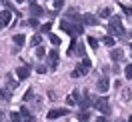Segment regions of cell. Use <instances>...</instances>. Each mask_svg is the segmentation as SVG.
<instances>
[{"label": "cell", "mask_w": 132, "mask_h": 122, "mask_svg": "<svg viewBox=\"0 0 132 122\" xmlns=\"http://www.w3.org/2000/svg\"><path fill=\"white\" fill-rule=\"evenodd\" d=\"M10 98H12V90H8L6 86H4V88H0V100H4V102H8Z\"/></svg>", "instance_id": "obj_17"}, {"label": "cell", "mask_w": 132, "mask_h": 122, "mask_svg": "<svg viewBox=\"0 0 132 122\" xmlns=\"http://www.w3.org/2000/svg\"><path fill=\"white\" fill-rule=\"evenodd\" d=\"M108 32L114 34V36H118V38H122L124 34H126L120 16H110V22H108Z\"/></svg>", "instance_id": "obj_2"}, {"label": "cell", "mask_w": 132, "mask_h": 122, "mask_svg": "<svg viewBox=\"0 0 132 122\" xmlns=\"http://www.w3.org/2000/svg\"><path fill=\"white\" fill-rule=\"evenodd\" d=\"M78 120H80V122H88V120H90V112H88V110H80Z\"/></svg>", "instance_id": "obj_19"}, {"label": "cell", "mask_w": 132, "mask_h": 122, "mask_svg": "<svg viewBox=\"0 0 132 122\" xmlns=\"http://www.w3.org/2000/svg\"><path fill=\"white\" fill-rule=\"evenodd\" d=\"M10 18H12L10 10H4V12L0 14V30H2V28H6V26L10 24Z\"/></svg>", "instance_id": "obj_9"}, {"label": "cell", "mask_w": 132, "mask_h": 122, "mask_svg": "<svg viewBox=\"0 0 132 122\" xmlns=\"http://www.w3.org/2000/svg\"><path fill=\"white\" fill-rule=\"evenodd\" d=\"M96 88H98V92H102V94H104V92H106V90L110 88V82H108V78H106V76H102V78H100V80L96 82Z\"/></svg>", "instance_id": "obj_10"}, {"label": "cell", "mask_w": 132, "mask_h": 122, "mask_svg": "<svg viewBox=\"0 0 132 122\" xmlns=\"http://www.w3.org/2000/svg\"><path fill=\"white\" fill-rule=\"evenodd\" d=\"M130 96H132V94H130V90H124V92H122V98H124V100H128Z\"/></svg>", "instance_id": "obj_33"}, {"label": "cell", "mask_w": 132, "mask_h": 122, "mask_svg": "<svg viewBox=\"0 0 132 122\" xmlns=\"http://www.w3.org/2000/svg\"><path fill=\"white\" fill-rule=\"evenodd\" d=\"M10 122H20V112H10Z\"/></svg>", "instance_id": "obj_23"}, {"label": "cell", "mask_w": 132, "mask_h": 122, "mask_svg": "<svg viewBox=\"0 0 132 122\" xmlns=\"http://www.w3.org/2000/svg\"><path fill=\"white\" fill-rule=\"evenodd\" d=\"M28 24L32 26V28H40V24H38V18H30V20H28Z\"/></svg>", "instance_id": "obj_27"}, {"label": "cell", "mask_w": 132, "mask_h": 122, "mask_svg": "<svg viewBox=\"0 0 132 122\" xmlns=\"http://www.w3.org/2000/svg\"><path fill=\"white\" fill-rule=\"evenodd\" d=\"M46 62H48L50 70H54V68L58 66V52L56 50H50L48 54H46Z\"/></svg>", "instance_id": "obj_5"}, {"label": "cell", "mask_w": 132, "mask_h": 122, "mask_svg": "<svg viewBox=\"0 0 132 122\" xmlns=\"http://www.w3.org/2000/svg\"><path fill=\"white\" fill-rule=\"evenodd\" d=\"M80 22H82V26H96L98 24V18L94 16V14H82Z\"/></svg>", "instance_id": "obj_6"}, {"label": "cell", "mask_w": 132, "mask_h": 122, "mask_svg": "<svg viewBox=\"0 0 132 122\" xmlns=\"http://www.w3.org/2000/svg\"><path fill=\"white\" fill-rule=\"evenodd\" d=\"M130 16H132V14H130Z\"/></svg>", "instance_id": "obj_40"}, {"label": "cell", "mask_w": 132, "mask_h": 122, "mask_svg": "<svg viewBox=\"0 0 132 122\" xmlns=\"http://www.w3.org/2000/svg\"><path fill=\"white\" fill-rule=\"evenodd\" d=\"M12 40H14V44H16L18 48H20V46H24V34H14V38H12Z\"/></svg>", "instance_id": "obj_18"}, {"label": "cell", "mask_w": 132, "mask_h": 122, "mask_svg": "<svg viewBox=\"0 0 132 122\" xmlns=\"http://www.w3.org/2000/svg\"><path fill=\"white\" fill-rule=\"evenodd\" d=\"M30 98H32V90H28V92L24 94V100H30Z\"/></svg>", "instance_id": "obj_34"}, {"label": "cell", "mask_w": 132, "mask_h": 122, "mask_svg": "<svg viewBox=\"0 0 132 122\" xmlns=\"http://www.w3.org/2000/svg\"><path fill=\"white\" fill-rule=\"evenodd\" d=\"M88 44H90L92 48H98V40H96L94 36H90V38H88Z\"/></svg>", "instance_id": "obj_29"}, {"label": "cell", "mask_w": 132, "mask_h": 122, "mask_svg": "<svg viewBox=\"0 0 132 122\" xmlns=\"http://www.w3.org/2000/svg\"><path fill=\"white\" fill-rule=\"evenodd\" d=\"M68 114V108H54V110H50L46 114V118L48 120H54V118H60V116H66Z\"/></svg>", "instance_id": "obj_7"}, {"label": "cell", "mask_w": 132, "mask_h": 122, "mask_svg": "<svg viewBox=\"0 0 132 122\" xmlns=\"http://www.w3.org/2000/svg\"><path fill=\"white\" fill-rule=\"evenodd\" d=\"M90 66H92L90 60H88V58H82V62L72 70V78H80V76H84V74H88L90 72Z\"/></svg>", "instance_id": "obj_3"}, {"label": "cell", "mask_w": 132, "mask_h": 122, "mask_svg": "<svg viewBox=\"0 0 132 122\" xmlns=\"http://www.w3.org/2000/svg\"><path fill=\"white\" fill-rule=\"evenodd\" d=\"M102 42H104L106 46H114V38H112V36H104V38H102Z\"/></svg>", "instance_id": "obj_22"}, {"label": "cell", "mask_w": 132, "mask_h": 122, "mask_svg": "<svg viewBox=\"0 0 132 122\" xmlns=\"http://www.w3.org/2000/svg\"><path fill=\"white\" fill-rule=\"evenodd\" d=\"M50 42H52L54 46H58V44H60V38H58L56 34H50Z\"/></svg>", "instance_id": "obj_28"}, {"label": "cell", "mask_w": 132, "mask_h": 122, "mask_svg": "<svg viewBox=\"0 0 132 122\" xmlns=\"http://www.w3.org/2000/svg\"><path fill=\"white\" fill-rule=\"evenodd\" d=\"M46 70H48L46 66H38V68H36V72H38V74H44V72H46Z\"/></svg>", "instance_id": "obj_32"}, {"label": "cell", "mask_w": 132, "mask_h": 122, "mask_svg": "<svg viewBox=\"0 0 132 122\" xmlns=\"http://www.w3.org/2000/svg\"><path fill=\"white\" fill-rule=\"evenodd\" d=\"M94 108H96L98 112H102V114H110V102H108V98L106 96H98L94 100Z\"/></svg>", "instance_id": "obj_4"}, {"label": "cell", "mask_w": 132, "mask_h": 122, "mask_svg": "<svg viewBox=\"0 0 132 122\" xmlns=\"http://www.w3.org/2000/svg\"><path fill=\"white\" fill-rule=\"evenodd\" d=\"M100 16L102 18H110V8H102L100 10Z\"/></svg>", "instance_id": "obj_30"}, {"label": "cell", "mask_w": 132, "mask_h": 122, "mask_svg": "<svg viewBox=\"0 0 132 122\" xmlns=\"http://www.w3.org/2000/svg\"><path fill=\"white\" fill-rule=\"evenodd\" d=\"M18 112H20V122H34V114L30 112L26 106H22Z\"/></svg>", "instance_id": "obj_8"}, {"label": "cell", "mask_w": 132, "mask_h": 122, "mask_svg": "<svg viewBox=\"0 0 132 122\" xmlns=\"http://www.w3.org/2000/svg\"><path fill=\"white\" fill-rule=\"evenodd\" d=\"M0 122H6V114L2 112V110H0Z\"/></svg>", "instance_id": "obj_35"}, {"label": "cell", "mask_w": 132, "mask_h": 122, "mask_svg": "<svg viewBox=\"0 0 132 122\" xmlns=\"http://www.w3.org/2000/svg\"><path fill=\"white\" fill-rule=\"evenodd\" d=\"M78 100H80V92H78V90H74V92H72V94H68V96H66V104H78Z\"/></svg>", "instance_id": "obj_14"}, {"label": "cell", "mask_w": 132, "mask_h": 122, "mask_svg": "<svg viewBox=\"0 0 132 122\" xmlns=\"http://www.w3.org/2000/svg\"><path fill=\"white\" fill-rule=\"evenodd\" d=\"M64 6V0H54V10H60Z\"/></svg>", "instance_id": "obj_31"}, {"label": "cell", "mask_w": 132, "mask_h": 122, "mask_svg": "<svg viewBox=\"0 0 132 122\" xmlns=\"http://www.w3.org/2000/svg\"><path fill=\"white\" fill-rule=\"evenodd\" d=\"M30 12H32V18H38V16H42V14H44V10H42L36 2H34V4H30Z\"/></svg>", "instance_id": "obj_16"}, {"label": "cell", "mask_w": 132, "mask_h": 122, "mask_svg": "<svg viewBox=\"0 0 132 122\" xmlns=\"http://www.w3.org/2000/svg\"><path fill=\"white\" fill-rule=\"evenodd\" d=\"M16 84H18L16 80H12L10 76H6V88H8V90H14V88H16Z\"/></svg>", "instance_id": "obj_21"}, {"label": "cell", "mask_w": 132, "mask_h": 122, "mask_svg": "<svg viewBox=\"0 0 132 122\" xmlns=\"http://www.w3.org/2000/svg\"><path fill=\"white\" fill-rule=\"evenodd\" d=\"M60 28H62L64 32H68L70 36H72V38H76L78 34H82V32H84V26L80 24V22H68L66 18L62 20V22H60Z\"/></svg>", "instance_id": "obj_1"}, {"label": "cell", "mask_w": 132, "mask_h": 122, "mask_svg": "<svg viewBox=\"0 0 132 122\" xmlns=\"http://www.w3.org/2000/svg\"><path fill=\"white\" fill-rule=\"evenodd\" d=\"M16 2H22V0H16Z\"/></svg>", "instance_id": "obj_38"}, {"label": "cell", "mask_w": 132, "mask_h": 122, "mask_svg": "<svg viewBox=\"0 0 132 122\" xmlns=\"http://www.w3.org/2000/svg\"><path fill=\"white\" fill-rule=\"evenodd\" d=\"M110 58H112L114 62H122L124 60V50L122 48H114L112 52H110Z\"/></svg>", "instance_id": "obj_12"}, {"label": "cell", "mask_w": 132, "mask_h": 122, "mask_svg": "<svg viewBox=\"0 0 132 122\" xmlns=\"http://www.w3.org/2000/svg\"><path fill=\"white\" fill-rule=\"evenodd\" d=\"M36 56H38V58H44V56H46V50L42 48V46H38V48H36Z\"/></svg>", "instance_id": "obj_24"}, {"label": "cell", "mask_w": 132, "mask_h": 122, "mask_svg": "<svg viewBox=\"0 0 132 122\" xmlns=\"http://www.w3.org/2000/svg\"><path fill=\"white\" fill-rule=\"evenodd\" d=\"M66 20H68V22H80V14L76 12V8H70L66 12ZM80 24H82V22H80Z\"/></svg>", "instance_id": "obj_11"}, {"label": "cell", "mask_w": 132, "mask_h": 122, "mask_svg": "<svg viewBox=\"0 0 132 122\" xmlns=\"http://www.w3.org/2000/svg\"><path fill=\"white\" fill-rule=\"evenodd\" d=\"M40 42H42V36H40V34H34L32 38H30V44H32V46H40Z\"/></svg>", "instance_id": "obj_20"}, {"label": "cell", "mask_w": 132, "mask_h": 122, "mask_svg": "<svg viewBox=\"0 0 132 122\" xmlns=\"http://www.w3.org/2000/svg\"><path fill=\"white\" fill-rule=\"evenodd\" d=\"M128 122H132V116H130V118H128Z\"/></svg>", "instance_id": "obj_36"}, {"label": "cell", "mask_w": 132, "mask_h": 122, "mask_svg": "<svg viewBox=\"0 0 132 122\" xmlns=\"http://www.w3.org/2000/svg\"><path fill=\"white\" fill-rule=\"evenodd\" d=\"M16 76H18V80H26V78L30 76V68H28V66H20L16 70Z\"/></svg>", "instance_id": "obj_13"}, {"label": "cell", "mask_w": 132, "mask_h": 122, "mask_svg": "<svg viewBox=\"0 0 132 122\" xmlns=\"http://www.w3.org/2000/svg\"><path fill=\"white\" fill-rule=\"evenodd\" d=\"M50 28H52V22H46L40 26V32H50Z\"/></svg>", "instance_id": "obj_26"}, {"label": "cell", "mask_w": 132, "mask_h": 122, "mask_svg": "<svg viewBox=\"0 0 132 122\" xmlns=\"http://www.w3.org/2000/svg\"><path fill=\"white\" fill-rule=\"evenodd\" d=\"M130 36H132V30H130Z\"/></svg>", "instance_id": "obj_39"}, {"label": "cell", "mask_w": 132, "mask_h": 122, "mask_svg": "<svg viewBox=\"0 0 132 122\" xmlns=\"http://www.w3.org/2000/svg\"><path fill=\"white\" fill-rule=\"evenodd\" d=\"M78 104L82 106V110H86V108H88V106L92 104V98H90V94H88V92H84V96L80 98V100H78Z\"/></svg>", "instance_id": "obj_15"}, {"label": "cell", "mask_w": 132, "mask_h": 122, "mask_svg": "<svg viewBox=\"0 0 132 122\" xmlns=\"http://www.w3.org/2000/svg\"><path fill=\"white\" fill-rule=\"evenodd\" d=\"M124 74H126V78H128V80L132 78V64H128L126 68H124Z\"/></svg>", "instance_id": "obj_25"}, {"label": "cell", "mask_w": 132, "mask_h": 122, "mask_svg": "<svg viewBox=\"0 0 132 122\" xmlns=\"http://www.w3.org/2000/svg\"><path fill=\"white\" fill-rule=\"evenodd\" d=\"M116 122H124V120H116Z\"/></svg>", "instance_id": "obj_37"}]
</instances>
